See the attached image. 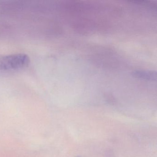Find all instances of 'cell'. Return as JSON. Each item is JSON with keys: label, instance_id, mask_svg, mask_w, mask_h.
<instances>
[{"label": "cell", "instance_id": "obj_1", "mask_svg": "<svg viewBox=\"0 0 157 157\" xmlns=\"http://www.w3.org/2000/svg\"><path fill=\"white\" fill-rule=\"evenodd\" d=\"M30 62V58L26 54L0 56V72H11L21 70L26 67Z\"/></svg>", "mask_w": 157, "mask_h": 157}, {"label": "cell", "instance_id": "obj_2", "mask_svg": "<svg viewBox=\"0 0 157 157\" xmlns=\"http://www.w3.org/2000/svg\"><path fill=\"white\" fill-rule=\"evenodd\" d=\"M134 74L138 78L151 80H156L157 77L156 72L154 73L153 71H137L134 72Z\"/></svg>", "mask_w": 157, "mask_h": 157}]
</instances>
